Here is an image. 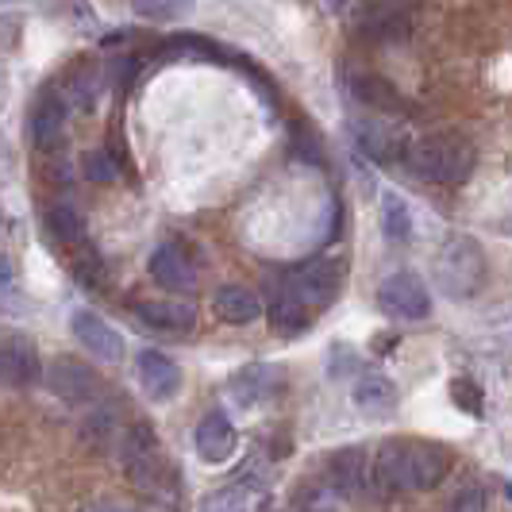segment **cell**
<instances>
[{
    "label": "cell",
    "mask_w": 512,
    "mask_h": 512,
    "mask_svg": "<svg viewBox=\"0 0 512 512\" xmlns=\"http://www.w3.org/2000/svg\"><path fill=\"white\" fill-rule=\"evenodd\" d=\"M409 170L428 185L455 189L474 170V147L462 135H428L409 151Z\"/></svg>",
    "instance_id": "cell-1"
},
{
    "label": "cell",
    "mask_w": 512,
    "mask_h": 512,
    "mask_svg": "<svg viewBox=\"0 0 512 512\" xmlns=\"http://www.w3.org/2000/svg\"><path fill=\"white\" fill-rule=\"evenodd\" d=\"M436 282L451 301H466L486 285V255L478 243L455 235L436 255Z\"/></svg>",
    "instance_id": "cell-2"
},
{
    "label": "cell",
    "mask_w": 512,
    "mask_h": 512,
    "mask_svg": "<svg viewBox=\"0 0 512 512\" xmlns=\"http://www.w3.org/2000/svg\"><path fill=\"white\" fill-rule=\"evenodd\" d=\"M374 470V489L385 493H412L420 489V466H416V443L409 439H389L370 459Z\"/></svg>",
    "instance_id": "cell-3"
},
{
    "label": "cell",
    "mask_w": 512,
    "mask_h": 512,
    "mask_svg": "<svg viewBox=\"0 0 512 512\" xmlns=\"http://www.w3.org/2000/svg\"><path fill=\"white\" fill-rule=\"evenodd\" d=\"M378 305H382L389 316H397V320H428V312H432V293H428V285L420 282L416 274L397 270V274H389V278L378 285Z\"/></svg>",
    "instance_id": "cell-4"
},
{
    "label": "cell",
    "mask_w": 512,
    "mask_h": 512,
    "mask_svg": "<svg viewBox=\"0 0 512 512\" xmlns=\"http://www.w3.org/2000/svg\"><path fill=\"white\" fill-rule=\"evenodd\" d=\"M339 285H343V262H312L305 266L293 282H289V293L305 305V312H324V308L335 301V293H339Z\"/></svg>",
    "instance_id": "cell-5"
},
{
    "label": "cell",
    "mask_w": 512,
    "mask_h": 512,
    "mask_svg": "<svg viewBox=\"0 0 512 512\" xmlns=\"http://www.w3.org/2000/svg\"><path fill=\"white\" fill-rule=\"evenodd\" d=\"M47 385L54 397H62L66 405H97L101 397V378L77 359H54L47 370Z\"/></svg>",
    "instance_id": "cell-6"
},
{
    "label": "cell",
    "mask_w": 512,
    "mask_h": 512,
    "mask_svg": "<svg viewBox=\"0 0 512 512\" xmlns=\"http://www.w3.org/2000/svg\"><path fill=\"white\" fill-rule=\"evenodd\" d=\"M43 378L35 343L20 332H0V385H31Z\"/></svg>",
    "instance_id": "cell-7"
},
{
    "label": "cell",
    "mask_w": 512,
    "mask_h": 512,
    "mask_svg": "<svg viewBox=\"0 0 512 512\" xmlns=\"http://www.w3.org/2000/svg\"><path fill=\"white\" fill-rule=\"evenodd\" d=\"M151 278L166 293H189L197 285V266H193V258L185 255L178 243H162L151 255Z\"/></svg>",
    "instance_id": "cell-8"
},
{
    "label": "cell",
    "mask_w": 512,
    "mask_h": 512,
    "mask_svg": "<svg viewBox=\"0 0 512 512\" xmlns=\"http://www.w3.org/2000/svg\"><path fill=\"white\" fill-rule=\"evenodd\" d=\"M74 335L81 339L85 351H93V359H101V362L124 359V335L116 332L108 320H101L97 312H77Z\"/></svg>",
    "instance_id": "cell-9"
},
{
    "label": "cell",
    "mask_w": 512,
    "mask_h": 512,
    "mask_svg": "<svg viewBox=\"0 0 512 512\" xmlns=\"http://www.w3.org/2000/svg\"><path fill=\"white\" fill-rule=\"evenodd\" d=\"M66 116H70V108L62 104L58 93H43L39 104H35V112H31V143L39 147V151H54L62 139H66Z\"/></svg>",
    "instance_id": "cell-10"
},
{
    "label": "cell",
    "mask_w": 512,
    "mask_h": 512,
    "mask_svg": "<svg viewBox=\"0 0 512 512\" xmlns=\"http://www.w3.org/2000/svg\"><path fill=\"white\" fill-rule=\"evenodd\" d=\"M193 443H197V455L205 462H228L235 455V428H231L228 412H205L197 432H193Z\"/></svg>",
    "instance_id": "cell-11"
},
{
    "label": "cell",
    "mask_w": 512,
    "mask_h": 512,
    "mask_svg": "<svg viewBox=\"0 0 512 512\" xmlns=\"http://www.w3.org/2000/svg\"><path fill=\"white\" fill-rule=\"evenodd\" d=\"M135 366H139V382H143V389L151 393L154 401H170V397L181 389V370L170 355H162V351H151V347H147V351H139Z\"/></svg>",
    "instance_id": "cell-12"
},
{
    "label": "cell",
    "mask_w": 512,
    "mask_h": 512,
    "mask_svg": "<svg viewBox=\"0 0 512 512\" xmlns=\"http://www.w3.org/2000/svg\"><path fill=\"white\" fill-rule=\"evenodd\" d=\"M135 316L154 332H193L197 328V308L185 301H139Z\"/></svg>",
    "instance_id": "cell-13"
},
{
    "label": "cell",
    "mask_w": 512,
    "mask_h": 512,
    "mask_svg": "<svg viewBox=\"0 0 512 512\" xmlns=\"http://www.w3.org/2000/svg\"><path fill=\"white\" fill-rule=\"evenodd\" d=\"M58 97H62L66 108H81V112L97 108V97H101V66L93 58L77 62L74 70L66 74V81H62V93Z\"/></svg>",
    "instance_id": "cell-14"
},
{
    "label": "cell",
    "mask_w": 512,
    "mask_h": 512,
    "mask_svg": "<svg viewBox=\"0 0 512 512\" xmlns=\"http://www.w3.org/2000/svg\"><path fill=\"white\" fill-rule=\"evenodd\" d=\"M332 474H335V486L343 497H362L366 489H374V470H370V459L362 447H347L339 451L332 462Z\"/></svg>",
    "instance_id": "cell-15"
},
{
    "label": "cell",
    "mask_w": 512,
    "mask_h": 512,
    "mask_svg": "<svg viewBox=\"0 0 512 512\" xmlns=\"http://www.w3.org/2000/svg\"><path fill=\"white\" fill-rule=\"evenodd\" d=\"M355 409L370 420H382V416H393L397 412V385L389 382L385 374H366L355 385Z\"/></svg>",
    "instance_id": "cell-16"
},
{
    "label": "cell",
    "mask_w": 512,
    "mask_h": 512,
    "mask_svg": "<svg viewBox=\"0 0 512 512\" xmlns=\"http://www.w3.org/2000/svg\"><path fill=\"white\" fill-rule=\"evenodd\" d=\"M124 432V416L116 401H97L93 409L81 416V439L93 447H112Z\"/></svg>",
    "instance_id": "cell-17"
},
{
    "label": "cell",
    "mask_w": 512,
    "mask_h": 512,
    "mask_svg": "<svg viewBox=\"0 0 512 512\" xmlns=\"http://www.w3.org/2000/svg\"><path fill=\"white\" fill-rule=\"evenodd\" d=\"M212 305H216V316L224 324H235V328L239 324H255L258 312H262V301H258L247 285H220Z\"/></svg>",
    "instance_id": "cell-18"
},
{
    "label": "cell",
    "mask_w": 512,
    "mask_h": 512,
    "mask_svg": "<svg viewBox=\"0 0 512 512\" xmlns=\"http://www.w3.org/2000/svg\"><path fill=\"white\" fill-rule=\"evenodd\" d=\"M43 224H47V235H51L54 243H62L70 251H77L85 243V224H81L77 208L66 205V201H51L47 212H43Z\"/></svg>",
    "instance_id": "cell-19"
},
{
    "label": "cell",
    "mask_w": 512,
    "mask_h": 512,
    "mask_svg": "<svg viewBox=\"0 0 512 512\" xmlns=\"http://www.w3.org/2000/svg\"><path fill=\"white\" fill-rule=\"evenodd\" d=\"M154 451H162V447H158V436H154V428L147 424V420H131V424H124V432H120V439H116V455H120V462H124V470L135 466L139 459L154 455Z\"/></svg>",
    "instance_id": "cell-20"
},
{
    "label": "cell",
    "mask_w": 512,
    "mask_h": 512,
    "mask_svg": "<svg viewBox=\"0 0 512 512\" xmlns=\"http://www.w3.org/2000/svg\"><path fill=\"white\" fill-rule=\"evenodd\" d=\"M355 143H359V151H366L378 162H389L397 154V147H401L397 131L385 128V120H359L355 124Z\"/></svg>",
    "instance_id": "cell-21"
},
{
    "label": "cell",
    "mask_w": 512,
    "mask_h": 512,
    "mask_svg": "<svg viewBox=\"0 0 512 512\" xmlns=\"http://www.w3.org/2000/svg\"><path fill=\"white\" fill-rule=\"evenodd\" d=\"M412 12L401 4H378V8H366L362 16V31L374 35V39H389V35H401L409 27Z\"/></svg>",
    "instance_id": "cell-22"
},
{
    "label": "cell",
    "mask_w": 512,
    "mask_h": 512,
    "mask_svg": "<svg viewBox=\"0 0 512 512\" xmlns=\"http://www.w3.org/2000/svg\"><path fill=\"white\" fill-rule=\"evenodd\" d=\"M270 389H274L270 366H247V370H239V374L231 378V393H235L239 405H255V401H262Z\"/></svg>",
    "instance_id": "cell-23"
},
{
    "label": "cell",
    "mask_w": 512,
    "mask_h": 512,
    "mask_svg": "<svg viewBox=\"0 0 512 512\" xmlns=\"http://www.w3.org/2000/svg\"><path fill=\"white\" fill-rule=\"evenodd\" d=\"M382 231L389 243L412 239V212L397 193H382Z\"/></svg>",
    "instance_id": "cell-24"
},
{
    "label": "cell",
    "mask_w": 512,
    "mask_h": 512,
    "mask_svg": "<svg viewBox=\"0 0 512 512\" xmlns=\"http://www.w3.org/2000/svg\"><path fill=\"white\" fill-rule=\"evenodd\" d=\"M270 320H274V328H278V332L293 335V332H301V328H308V320H312V316H308L305 305H301V301L289 293V285H285L282 293L274 297V305H270Z\"/></svg>",
    "instance_id": "cell-25"
},
{
    "label": "cell",
    "mask_w": 512,
    "mask_h": 512,
    "mask_svg": "<svg viewBox=\"0 0 512 512\" xmlns=\"http://www.w3.org/2000/svg\"><path fill=\"white\" fill-rule=\"evenodd\" d=\"M81 170H85V181H93V185H112V181H120V158L108 147H97L81 158Z\"/></svg>",
    "instance_id": "cell-26"
},
{
    "label": "cell",
    "mask_w": 512,
    "mask_h": 512,
    "mask_svg": "<svg viewBox=\"0 0 512 512\" xmlns=\"http://www.w3.org/2000/svg\"><path fill=\"white\" fill-rule=\"evenodd\" d=\"M74 274L77 282L85 285V289H104L108 285V270H104V258L89 247V243H81L74 251Z\"/></svg>",
    "instance_id": "cell-27"
},
{
    "label": "cell",
    "mask_w": 512,
    "mask_h": 512,
    "mask_svg": "<svg viewBox=\"0 0 512 512\" xmlns=\"http://www.w3.org/2000/svg\"><path fill=\"white\" fill-rule=\"evenodd\" d=\"M416 466H420V489H432L447 474V451L436 443H416Z\"/></svg>",
    "instance_id": "cell-28"
},
{
    "label": "cell",
    "mask_w": 512,
    "mask_h": 512,
    "mask_svg": "<svg viewBox=\"0 0 512 512\" xmlns=\"http://www.w3.org/2000/svg\"><path fill=\"white\" fill-rule=\"evenodd\" d=\"M355 97L366 101L370 108H378V112H397L401 108L397 93L385 81H378V77H355Z\"/></svg>",
    "instance_id": "cell-29"
},
{
    "label": "cell",
    "mask_w": 512,
    "mask_h": 512,
    "mask_svg": "<svg viewBox=\"0 0 512 512\" xmlns=\"http://www.w3.org/2000/svg\"><path fill=\"white\" fill-rule=\"evenodd\" d=\"M247 493L251 489H243V482L216 489V493H208L205 501H201V512H247Z\"/></svg>",
    "instance_id": "cell-30"
},
{
    "label": "cell",
    "mask_w": 512,
    "mask_h": 512,
    "mask_svg": "<svg viewBox=\"0 0 512 512\" xmlns=\"http://www.w3.org/2000/svg\"><path fill=\"white\" fill-rule=\"evenodd\" d=\"M451 512H486V489L478 482H466L451 501Z\"/></svg>",
    "instance_id": "cell-31"
},
{
    "label": "cell",
    "mask_w": 512,
    "mask_h": 512,
    "mask_svg": "<svg viewBox=\"0 0 512 512\" xmlns=\"http://www.w3.org/2000/svg\"><path fill=\"white\" fill-rule=\"evenodd\" d=\"M451 393H455V405H459L462 412H482V389L474 382H466V378H455L451 382Z\"/></svg>",
    "instance_id": "cell-32"
},
{
    "label": "cell",
    "mask_w": 512,
    "mask_h": 512,
    "mask_svg": "<svg viewBox=\"0 0 512 512\" xmlns=\"http://www.w3.org/2000/svg\"><path fill=\"white\" fill-rule=\"evenodd\" d=\"M135 12H139L143 20H174L181 8L178 4H135Z\"/></svg>",
    "instance_id": "cell-33"
},
{
    "label": "cell",
    "mask_w": 512,
    "mask_h": 512,
    "mask_svg": "<svg viewBox=\"0 0 512 512\" xmlns=\"http://www.w3.org/2000/svg\"><path fill=\"white\" fill-rule=\"evenodd\" d=\"M139 66H143V58H139V54H124V58L116 62V81H120V85H128L131 77L139 74Z\"/></svg>",
    "instance_id": "cell-34"
},
{
    "label": "cell",
    "mask_w": 512,
    "mask_h": 512,
    "mask_svg": "<svg viewBox=\"0 0 512 512\" xmlns=\"http://www.w3.org/2000/svg\"><path fill=\"white\" fill-rule=\"evenodd\" d=\"M16 39H20V20L16 16H0V51L12 47Z\"/></svg>",
    "instance_id": "cell-35"
},
{
    "label": "cell",
    "mask_w": 512,
    "mask_h": 512,
    "mask_svg": "<svg viewBox=\"0 0 512 512\" xmlns=\"http://www.w3.org/2000/svg\"><path fill=\"white\" fill-rule=\"evenodd\" d=\"M81 512H128V509H120L116 501H93V505H85Z\"/></svg>",
    "instance_id": "cell-36"
},
{
    "label": "cell",
    "mask_w": 512,
    "mask_h": 512,
    "mask_svg": "<svg viewBox=\"0 0 512 512\" xmlns=\"http://www.w3.org/2000/svg\"><path fill=\"white\" fill-rule=\"evenodd\" d=\"M12 282V258H0V285Z\"/></svg>",
    "instance_id": "cell-37"
},
{
    "label": "cell",
    "mask_w": 512,
    "mask_h": 512,
    "mask_svg": "<svg viewBox=\"0 0 512 512\" xmlns=\"http://www.w3.org/2000/svg\"><path fill=\"white\" fill-rule=\"evenodd\" d=\"M0 85H4V66H0Z\"/></svg>",
    "instance_id": "cell-38"
}]
</instances>
